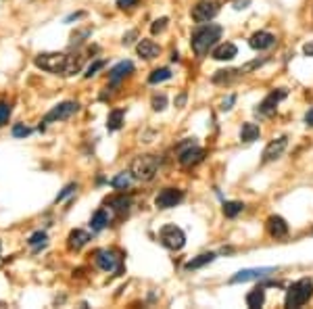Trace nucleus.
<instances>
[{"instance_id": "nucleus-12", "label": "nucleus", "mask_w": 313, "mask_h": 309, "mask_svg": "<svg viewBox=\"0 0 313 309\" xmlns=\"http://www.w3.org/2000/svg\"><path fill=\"white\" fill-rule=\"evenodd\" d=\"M203 159H205V151L201 146H196V144L188 146V148H184V151L178 153V161H180V165H184V167H192L196 163H201Z\"/></svg>"}, {"instance_id": "nucleus-20", "label": "nucleus", "mask_w": 313, "mask_h": 309, "mask_svg": "<svg viewBox=\"0 0 313 309\" xmlns=\"http://www.w3.org/2000/svg\"><path fill=\"white\" fill-rule=\"evenodd\" d=\"M240 75H242V69H219V71L213 73L211 82L213 84H219V86H225V84L236 82Z\"/></svg>"}, {"instance_id": "nucleus-39", "label": "nucleus", "mask_w": 313, "mask_h": 309, "mask_svg": "<svg viewBox=\"0 0 313 309\" xmlns=\"http://www.w3.org/2000/svg\"><path fill=\"white\" fill-rule=\"evenodd\" d=\"M140 4V0H117V6L119 8H134Z\"/></svg>"}, {"instance_id": "nucleus-38", "label": "nucleus", "mask_w": 313, "mask_h": 309, "mask_svg": "<svg viewBox=\"0 0 313 309\" xmlns=\"http://www.w3.org/2000/svg\"><path fill=\"white\" fill-rule=\"evenodd\" d=\"M263 63H267V59H257V61H250V63H247L245 67H240V69H242V73H249V71H253V69L261 67Z\"/></svg>"}, {"instance_id": "nucleus-34", "label": "nucleus", "mask_w": 313, "mask_h": 309, "mask_svg": "<svg viewBox=\"0 0 313 309\" xmlns=\"http://www.w3.org/2000/svg\"><path fill=\"white\" fill-rule=\"evenodd\" d=\"M8 117H11V104L0 101V128H2V126H6Z\"/></svg>"}, {"instance_id": "nucleus-23", "label": "nucleus", "mask_w": 313, "mask_h": 309, "mask_svg": "<svg viewBox=\"0 0 313 309\" xmlns=\"http://www.w3.org/2000/svg\"><path fill=\"white\" fill-rule=\"evenodd\" d=\"M109 222H111L109 211H107V209H98L96 213L92 215V219H90V228H92V232H100V230H104V228L109 226Z\"/></svg>"}, {"instance_id": "nucleus-27", "label": "nucleus", "mask_w": 313, "mask_h": 309, "mask_svg": "<svg viewBox=\"0 0 313 309\" xmlns=\"http://www.w3.org/2000/svg\"><path fill=\"white\" fill-rule=\"evenodd\" d=\"M109 205H111V209H115L117 213H127L129 207H132V201H129L125 194H119V197L109 199Z\"/></svg>"}, {"instance_id": "nucleus-45", "label": "nucleus", "mask_w": 313, "mask_h": 309, "mask_svg": "<svg viewBox=\"0 0 313 309\" xmlns=\"http://www.w3.org/2000/svg\"><path fill=\"white\" fill-rule=\"evenodd\" d=\"M184 103H186V94H180V96H178V101H176V104H178V107H182Z\"/></svg>"}, {"instance_id": "nucleus-40", "label": "nucleus", "mask_w": 313, "mask_h": 309, "mask_svg": "<svg viewBox=\"0 0 313 309\" xmlns=\"http://www.w3.org/2000/svg\"><path fill=\"white\" fill-rule=\"evenodd\" d=\"M234 103H236V96H234V94H230L228 99H225V101L221 103V111H230Z\"/></svg>"}, {"instance_id": "nucleus-22", "label": "nucleus", "mask_w": 313, "mask_h": 309, "mask_svg": "<svg viewBox=\"0 0 313 309\" xmlns=\"http://www.w3.org/2000/svg\"><path fill=\"white\" fill-rule=\"evenodd\" d=\"M84 59H86V57L82 55V52H73V55H67V69H65V77L80 73V71H82V67H84Z\"/></svg>"}, {"instance_id": "nucleus-36", "label": "nucleus", "mask_w": 313, "mask_h": 309, "mask_svg": "<svg viewBox=\"0 0 313 309\" xmlns=\"http://www.w3.org/2000/svg\"><path fill=\"white\" fill-rule=\"evenodd\" d=\"M167 23H169V19H167V17H161V19L153 21V25H151V32H153V34H161V32H165V28H167Z\"/></svg>"}, {"instance_id": "nucleus-11", "label": "nucleus", "mask_w": 313, "mask_h": 309, "mask_svg": "<svg viewBox=\"0 0 313 309\" xmlns=\"http://www.w3.org/2000/svg\"><path fill=\"white\" fill-rule=\"evenodd\" d=\"M274 268H249V270H240L238 274H234L230 278V284H240V282H250V280H261L267 278L269 274H274Z\"/></svg>"}, {"instance_id": "nucleus-10", "label": "nucleus", "mask_w": 313, "mask_h": 309, "mask_svg": "<svg viewBox=\"0 0 313 309\" xmlns=\"http://www.w3.org/2000/svg\"><path fill=\"white\" fill-rule=\"evenodd\" d=\"M182 199H184V192L180 188H163L156 194L155 207L156 209H171V207H176L178 203H182Z\"/></svg>"}, {"instance_id": "nucleus-42", "label": "nucleus", "mask_w": 313, "mask_h": 309, "mask_svg": "<svg viewBox=\"0 0 313 309\" xmlns=\"http://www.w3.org/2000/svg\"><path fill=\"white\" fill-rule=\"evenodd\" d=\"M247 4H250V0H236V2H234V8L240 11V8H247Z\"/></svg>"}, {"instance_id": "nucleus-16", "label": "nucleus", "mask_w": 313, "mask_h": 309, "mask_svg": "<svg viewBox=\"0 0 313 309\" xmlns=\"http://www.w3.org/2000/svg\"><path fill=\"white\" fill-rule=\"evenodd\" d=\"M249 44H250V48H255V50H267L276 44V36L269 32H257L249 38Z\"/></svg>"}, {"instance_id": "nucleus-29", "label": "nucleus", "mask_w": 313, "mask_h": 309, "mask_svg": "<svg viewBox=\"0 0 313 309\" xmlns=\"http://www.w3.org/2000/svg\"><path fill=\"white\" fill-rule=\"evenodd\" d=\"M242 211H245V203H240V201H225L223 203V215L225 217H236Z\"/></svg>"}, {"instance_id": "nucleus-41", "label": "nucleus", "mask_w": 313, "mask_h": 309, "mask_svg": "<svg viewBox=\"0 0 313 309\" xmlns=\"http://www.w3.org/2000/svg\"><path fill=\"white\" fill-rule=\"evenodd\" d=\"M303 52H305L307 57H313V40H309L305 46H303Z\"/></svg>"}, {"instance_id": "nucleus-13", "label": "nucleus", "mask_w": 313, "mask_h": 309, "mask_svg": "<svg viewBox=\"0 0 313 309\" xmlns=\"http://www.w3.org/2000/svg\"><path fill=\"white\" fill-rule=\"evenodd\" d=\"M286 146H288V138H286V136H280V138L272 140V142L265 146V151H263V163H269V161L280 159L282 153L286 151Z\"/></svg>"}, {"instance_id": "nucleus-25", "label": "nucleus", "mask_w": 313, "mask_h": 309, "mask_svg": "<svg viewBox=\"0 0 313 309\" xmlns=\"http://www.w3.org/2000/svg\"><path fill=\"white\" fill-rule=\"evenodd\" d=\"M124 117H125V111L124 109H113L107 117V130L109 132H117L121 126H124Z\"/></svg>"}, {"instance_id": "nucleus-37", "label": "nucleus", "mask_w": 313, "mask_h": 309, "mask_svg": "<svg viewBox=\"0 0 313 309\" xmlns=\"http://www.w3.org/2000/svg\"><path fill=\"white\" fill-rule=\"evenodd\" d=\"M75 190H77V184H67V186H65L63 190H61V192L57 194V199H55V201H57V203H61V201H65V199L69 197V194H73Z\"/></svg>"}, {"instance_id": "nucleus-24", "label": "nucleus", "mask_w": 313, "mask_h": 309, "mask_svg": "<svg viewBox=\"0 0 313 309\" xmlns=\"http://www.w3.org/2000/svg\"><path fill=\"white\" fill-rule=\"evenodd\" d=\"M259 136H261V130H259L257 123H242V130H240L242 142H255Z\"/></svg>"}, {"instance_id": "nucleus-30", "label": "nucleus", "mask_w": 313, "mask_h": 309, "mask_svg": "<svg viewBox=\"0 0 313 309\" xmlns=\"http://www.w3.org/2000/svg\"><path fill=\"white\" fill-rule=\"evenodd\" d=\"M165 79H171V69L167 67H161V69H155V71L149 75V84H161Z\"/></svg>"}, {"instance_id": "nucleus-2", "label": "nucleus", "mask_w": 313, "mask_h": 309, "mask_svg": "<svg viewBox=\"0 0 313 309\" xmlns=\"http://www.w3.org/2000/svg\"><path fill=\"white\" fill-rule=\"evenodd\" d=\"M156 170H159V157L140 155V157H136L132 161L129 173H132V178L138 180V182H151L156 175Z\"/></svg>"}, {"instance_id": "nucleus-7", "label": "nucleus", "mask_w": 313, "mask_h": 309, "mask_svg": "<svg viewBox=\"0 0 313 309\" xmlns=\"http://www.w3.org/2000/svg\"><path fill=\"white\" fill-rule=\"evenodd\" d=\"M80 111V104H77L75 101H65V103H59L57 107H52L46 117L42 123H52V121H63V119H69L71 115H75V113Z\"/></svg>"}, {"instance_id": "nucleus-1", "label": "nucleus", "mask_w": 313, "mask_h": 309, "mask_svg": "<svg viewBox=\"0 0 313 309\" xmlns=\"http://www.w3.org/2000/svg\"><path fill=\"white\" fill-rule=\"evenodd\" d=\"M221 38V28L215 23H201L198 28L192 32L190 38V46L196 57H205L209 50L217 46V40Z\"/></svg>"}, {"instance_id": "nucleus-32", "label": "nucleus", "mask_w": 313, "mask_h": 309, "mask_svg": "<svg viewBox=\"0 0 313 309\" xmlns=\"http://www.w3.org/2000/svg\"><path fill=\"white\" fill-rule=\"evenodd\" d=\"M11 134H13V138H25V136L31 134V130L25 126V123H15L13 130H11Z\"/></svg>"}, {"instance_id": "nucleus-5", "label": "nucleus", "mask_w": 313, "mask_h": 309, "mask_svg": "<svg viewBox=\"0 0 313 309\" xmlns=\"http://www.w3.org/2000/svg\"><path fill=\"white\" fill-rule=\"evenodd\" d=\"M159 240H161V244L165 246V249L180 251V249H184V244H186V234L176 224H167L159 230Z\"/></svg>"}, {"instance_id": "nucleus-35", "label": "nucleus", "mask_w": 313, "mask_h": 309, "mask_svg": "<svg viewBox=\"0 0 313 309\" xmlns=\"http://www.w3.org/2000/svg\"><path fill=\"white\" fill-rule=\"evenodd\" d=\"M104 65H107V61H102V59H98V61H94V63L88 67V69H86V77H92V75H96V71H100V69L104 67Z\"/></svg>"}, {"instance_id": "nucleus-4", "label": "nucleus", "mask_w": 313, "mask_h": 309, "mask_svg": "<svg viewBox=\"0 0 313 309\" xmlns=\"http://www.w3.org/2000/svg\"><path fill=\"white\" fill-rule=\"evenodd\" d=\"M38 69L42 71H48V73H55V75H65V69H67V55L63 52H42L33 59Z\"/></svg>"}, {"instance_id": "nucleus-21", "label": "nucleus", "mask_w": 313, "mask_h": 309, "mask_svg": "<svg viewBox=\"0 0 313 309\" xmlns=\"http://www.w3.org/2000/svg\"><path fill=\"white\" fill-rule=\"evenodd\" d=\"M215 257H217L215 253H201V255H196V257H192L190 261H186L184 270H188V272H190V270H201V268L209 266V263H213Z\"/></svg>"}, {"instance_id": "nucleus-3", "label": "nucleus", "mask_w": 313, "mask_h": 309, "mask_svg": "<svg viewBox=\"0 0 313 309\" xmlns=\"http://www.w3.org/2000/svg\"><path fill=\"white\" fill-rule=\"evenodd\" d=\"M313 295V280L311 278H301L297 280L294 284L286 290V297H284V305L286 307H303Z\"/></svg>"}, {"instance_id": "nucleus-28", "label": "nucleus", "mask_w": 313, "mask_h": 309, "mask_svg": "<svg viewBox=\"0 0 313 309\" xmlns=\"http://www.w3.org/2000/svg\"><path fill=\"white\" fill-rule=\"evenodd\" d=\"M129 184H132V173H127V172H121L111 180V186L115 190H125V188H129Z\"/></svg>"}, {"instance_id": "nucleus-17", "label": "nucleus", "mask_w": 313, "mask_h": 309, "mask_svg": "<svg viewBox=\"0 0 313 309\" xmlns=\"http://www.w3.org/2000/svg\"><path fill=\"white\" fill-rule=\"evenodd\" d=\"M236 55H238V48H236V44H232V42L217 44V46L213 48V52H211V57L215 61H232Z\"/></svg>"}, {"instance_id": "nucleus-19", "label": "nucleus", "mask_w": 313, "mask_h": 309, "mask_svg": "<svg viewBox=\"0 0 313 309\" xmlns=\"http://www.w3.org/2000/svg\"><path fill=\"white\" fill-rule=\"evenodd\" d=\"M90 242V234L86 230H71L67 236V246L69 251H80L82 246H86Z\"/></svg>"}, {"instance_id": "nucleus-14", "label": "nucleus", "mask_w": 313, "mask_h": 309, "mask_svg": "<svg viewBox=\"0 0 313 309\" xmlns=\"http://www.w3.org/2000/svg\"><path fill=\"white\" fill-rule=\"evenodd\" d=\"M265 226H267V232L272 238H284L288 234V224H286V219L280 215H269Z\"/></svg>"}, {"instance_id": "nucleus-6", "label": "nucleus", "mask_w": 313, "mask_h": 309, "mask_svg": "<svg viewBox=\"0 0 313 309\" xmlns=\"http://www.w3.org/2000/svg\"><path fill=\"white\" fill-rule=\"evenodd\" d=\"M217 13H219V4L215 0H198V2L192 6V19L196 23H209L211 19H215Z\"/></svg>"}, {"instance_id": "nucleus-46", "label": "nucleus", "mask_w": 313, "mask_h": 309, "mask_svg": "<svg viewBox=\"0 0 313 309\" xmlns=\"http://www.w3.org/2000/svg\"><path fill=\"white\" fill-rule=\"evenodd\" d=\"M0 249H2V244H0Z\"/></svg>"}, {"instance_id": "nucleus-9", "label": "nucleus", "mask_w": 313, "mask_h": 309, "mask_svg": "<svg viewBox=\"0 0 313 309\" xmlns=\"http://www.w3.org/2000/svg\"><path fill=\"white\" fill-rule=\"evenodd\" d=\"M286 92L284 88H280V90H274V92H269L263 101H261L259 104H257V109H255V113L257 115H261V117H269V115H274L276 113V107H278V103H280L282 99H286Z\"/></svg>"}, {"instance_id": "nucleus-18", "label": "nucleus", "mask_w": 313, "mask_h": 309, "mask_svg": "<svg viewBox=\"0 0 313 309\" xmlns=\"http://www.w3.org/2000/svg\"><path fill=\"white\" fill-rule=\"evenodd\" d=\"M132 71H134V63H132V61H121V63H117L109 71V82L111 84H119L121 79H125Z\"/></svg>"}, {"instance_id": "nucleus-33", "label": "nucleus", "mask_w": 313, "mask_h": 309, "mask_svg": "<svg viewBox=\"0 0 313 309\" xmlns=\"http://www.w3.org/2000/svg\"><path fill=\"white\" fill-rule=\"evenodd\" d=\"M151 104H153L155 111H163L165 107H167V96H165V94H155Z\"/></svg>"}, {"instance_id": "nucleus-31", "label": "nucleus", "mask_w": 313, "mask_h": 309, "mask_svg": "<svg viewBox=\"0 0 313 309\" xmlns=\"http://www.w3.org/2000/svg\"><path fill=\"white\" fill-rule=\"evenodd\" d=\"M46 240H48V236H46V232H42V230H38V232H33L31 236H30V240H28V244L30 246H33V249H42V246L46 244Z\"/></svg>"}, {"instance_id": "nucleus-43", "label": "nucleus", "mask_w": 313, "mask_h": 309, "mask_svg": "<svg viewBox=\"0 0 313 309\" xmlns=\"http://www.w3.org/2000/svg\"><path fill=\"white\" fill-rule=\"evenodd\" d=\"M305 123H307V126H311V128H313V107H311V109L305 113Z\"/></svg>"}, {"instance_id": "nucleus-44", "label": "nucleus", "mask_w": 313, "mask_h": 309, "mask_svg": "<svg viewBox=\"0 0 313 309\" xmlns=\"http://www.w3.org/2000/svg\"><path fill=\"white\" fill-rule=\"evenodd\" d=\"M136 36H138V34H136V32H129V34H127V36L124 38V44H132V38H136Z\"/></svg>"}, {"instance_id": "nucleus-15", "label": "nucleus", "mask_w": 313, "mask_h": 309, "mask_svg": "<svg viewBox=\"0 0 313 309\" xmlns=\"http://www.w3.org/2000/svg\"><path fill=\"white\" fill-rule=\"evenodd\" d=\"M136 52L140 55L142 59L146 61H151V59H156L161 55V46L156 44L155 40H149V38H142L140 42H138V46H136Z\"/></svg>"}, {"instance_id": "nucleus-8", "label": "nucleus", "mask_w": 313, "mask_h": 309, "mask_svg": "<svg viewBox=\"0 0 313 309\" xmlns=\"http://www.w3.org/2000/svg\"><path fill=\"white\" fill-rule=\"evenodd\" d=\"M94 261H96V266L102 270V272H121V257L115 253V251H111V249H100L96 251V257H94Z\"/></svg>"}, {"instance_id": "nucleus-26", "label": "nucleus", "mask_w": 313, "mask_h": 309, "mask_svg": "<svg viewBox=\"0 0 313 309\" xmlns=\"http://www.w3.org/2000/svg\"><path fill=\"white\" fill-rule=\"evenodd\" d=\"M265 303V290H263V286H257V288H253L250 293L247 295V305L250 307V309H257V307H261Z\"/></svg>"}]
</instances>
